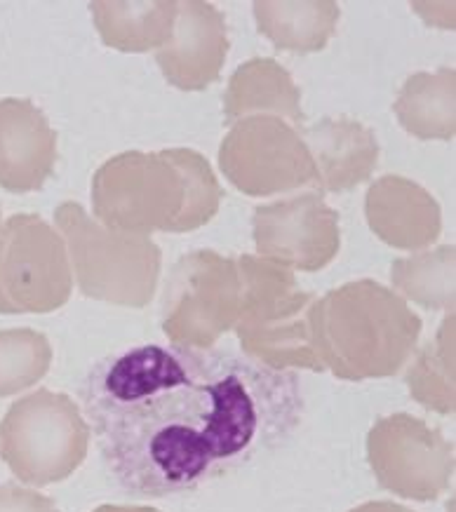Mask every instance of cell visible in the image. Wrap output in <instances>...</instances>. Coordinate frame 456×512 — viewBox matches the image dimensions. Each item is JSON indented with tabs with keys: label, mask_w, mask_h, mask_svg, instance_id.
<instances>
[{
	"label": "cell",
	"mask_w": 456,
	"mask_h": 512,
	"mask_svg": "<svg viewBox=\"0 0 456 512\" xmlns=\"http://www.w3.org/2000/svg\"><path fill=\"white\" fill-rule=\"evenodd\" d=\"M80 402L111 477L137 498L184 494L240 468L280 447L304 414L294 372L174 343L106 355Z\"/></svg>",
	"instance_id": "6da1fadb"
},
{
	"label": "cell",
	"mask_w": 456,
	"mask_h": 512,
	"mask_svg": "<svg viewBox=\"0 0 456 512\" xmlns=\"http://www.w3.org/2000/svg\"><path fill=\"white\" fill-rule=\"evenodd\" d=\"M221 191L210 163L193 148L127 151L92 179L95 219L132 235L191 233L217 217Z\"/></svg>",
	"instance_id": "7a4b0ae2"
},
{
	"label": "cell",
	"mask_w": 456,
	"mask_h": 512,
	"mask_svg": "<svg viewBox=\"0 0 456 512\" xmlns=\"http://www.w3.org/2000/svg\"><path fill=\"white\" fill-rule=\"evenodd\" d=\"M313 343L341 381L395 376L417 350L424 322L398 292L374 280L346 282L315 301Z\"/></svg>",
	"instance_id": "3957f363"
},
{
	"label": "cell",
	"mask_w": 456,
	"mask_h": 512,
	"mask_svg": "<svg viewBox=\"0 0 456 512\" xmlns=\"http://www.w3.org/2000/svg\"><path fill=\"white\" fill-rule=\"evenodd\" d=\"M236 261L243 301L233 329L245 355L276 372H325L311 325L318 296L301 292L290 268L252 254L238 256Z\"/></svg>",
	"instance_id": "277c9868"
},
{
	"label": "cell",
	"mask_w": 456,
	"mask_h": 512,
	"mask_svg": "<svg viewBox=\"0 0 456 512\" xmlns=\"http://www.w3.org/2000/svg\"><path fill=\"white\" fill-rule=\"evenodd\" d=\"M55 221L66 242L80 294L113 306H149L163 259L156 242L146 235L104 228L73 200L57 207Z\"/></svg>",
	"instance_id": "5b68a950"
},
{
	"label": "cell",
	"mask_w": 456,
	"mask_h": 512,
	"mask_svg": "<svg viewBox=\"0 0 456 512\" xmlns=\"http://www.w3.org/2000/svg\"><path fill=\"white\" fill-rule=\"evenodd\" d=\"M90 426L76 400L40 388L22 397L0 421V458L19 482L48 487L83 466Z\"/></svg>",
	"instance_id": "8992f818"
},
{
	"label": "cell",
	"mask_w": 456,
	"mask_h": 512,
	"mask_svg": "<svg viewBox=\"0 0 456 512\" xmlns=\"http://www.w3.org/2000/svg\"><path fill=\"white\" fill-rule=\"evenodd\" d=\"M243 301L238 261L214 249L181 256L167 278L160 325L174 346L214 348L236 327Z\"/></svg>",
	"instance_id": "52a82bcc"
},
{
	"label": "cell",
	"mask_w": 456,
	"mask_h": 512,
	"mask_svg": "<svg viewBox=\"0 0 456 512\" xmlns=\"http://www.w3.org/2000/svg\"><path fill=\"white\" fill-rule=\"evenodd\" d=\"M73 273L66 242L38 214H15L0 238V313L43 315L66 306Z\"/></svg>",
	"instance_id": "ba28073f"
},
{
	"label": "cell",
	"mask_w": 456,
	"mask_h": 512,
	"mask_svg": "<svg viewBox=\"0 0 456 512\" xmlns=\"http://www.w3.org/2000/svg\"><path fill=\"white\" fill-rule=\"evenodd\" d=\"M219 167L240 193L252 198L301 186L320 188L301 132L283 118L250 116L233 123L219 146Z\"/></svg>",
	"instance_id": "9c48e42d"
},
{
	"label": "cell",
	"mask_w": 456,
	"mask_h": 512,
	"mask_svg": "<svg viewBox=\"0 0 456 512\" xmlns=\"http://www.w3.org/2000/svg\"><path fill=\"white\" fill-rule=\"evenodd\" d=\"M367 461L379 487L409 501H435L454 477V444L412 414H391L367 435Z\"/></svg>",
	"instance_id": "30bf717a"
},
{
	"label": "cell",
	"mask_w": 456,
	"mask_h": 512,
	"mask_svg": "<svg viewBox=\"0 0 456 512\" xmlns=\"http://www.w3.org/2000/svg\"><path fill=\"white\" fill-rule=\"evenodd\" d=\"M252 235L261 259L304 273L323 271L341 247L339 214L327 205L323 193L257 207Z\"/></svg>",
	"instance_id": "8fae6325"
},
{
	"label": "cell",
	"mask_w": 456,
	"mask_h": 512,
	"mask_svg": "<svg viewBox=\"0 0 456 512\" xmlns=\"http://www.w3.org/2000/svg\"><path fill=\"white\" fill-rule=\"evenodd\" d=\"M226 19L212 3H177L172 38L156 50L165 80L177 90L200 92L219 80L228 55Z\"/></svg>",
	"instance_id": "7c38bea8"
},
{
	"label": "cell",
	"mask_w": 456,
	"mask_h": 512,
	"mask_svg": "<svg viewBox=\"0 0 456 512\" xmlns=\"http://www.w3.org/2000/svg\"><path fill=\"white\" fill-rule=\"evenodd\" d=\"M57 163V132L31 99H0V188L33 193Z\"/></svg>",
	"instance_id": "4fadbf2b"
},
{
	"label": "cell",
	"mask_w": 456,
	"mask_h": 512,
	"mask_svg": "<svg viewBox=\"0 0 456 512\" xmlns=\"http://www.w3.org/2000/svg\"><path fill=\"white\" fill-rule=\"evenodd\" d=\"M365 214L374 235L395 249H426L442 233L438 200L424 186L395 174L370 186Z\"/></svg>",
	"instance_id": "5bb4252c"
},
{
	"label": "cell",
	"mask_w": 456,
	"mask_h": 512,
	"mask_svg": "<svg viewBox=\"0 0 456 512\" xmlns=\"http://www.w3.org/2000/svg\"><path fill=\"white\" fill-rule=\"evenodd\" d=\"M299 132L318 170L320 191L346 193L377 170L379 141L370 127L358 120L323 118Z\"/></svg>",
	"instance_id": "9a60e30c"
},
{
	"label": "cell",
	"mask_w": 456,
	"mask_h": 512,
	"mask_svg": "<svg viewBox=\"0 0 456 512\" xmlns=\"http://www.w3.org/2000/svg\"><path fill=\"white\" fill-rule=\"evenodd\" d=\"M250 116L283 118L294 125L304 123L301 92L290 71L276 59L254 57L238 66L224 92V120L238 123Z\"/></svg>",
	"instance_id": "2e32d148"
},
{
	"label": "cell",
	"mask_w": 456,
	"mask_h": 512,
	"mask_svg": "<svg viewBox=\"0 0 456 512\" xmlns=\"http://www.w3.org/2000/svg\"><path fill=\"white\" fill-rule=\"evenodd\" d=\"M456 71L440 69L435 73H414L405 80L395 99L393 111L398 123L412 137L431 141H449L456 134Z\"/></svg>",
	"instance_id": "e0dca14e"
},
{
	"label": "cell",
	"mask_w": 456,
	"mask_h": 512,
	"mask_svg": "<svg viewBox=\"0 0 456 512\" xmlns=\"http://www.w3.org/2000/svg\"><path fill=\"white\" fill-rule=\"evenodd\" d=\"M341 10L332 0L323 3H254V19L259 33L278 50L320 52L337 31Z\"/></svg>",
	"instance_id": "ac0fdd59"
},
{
	"label": "cell",
	"mask_w": 456,
	"mask_h": 512,
	"mask_svg": "<svg viewBox=\"0 0 456 512\" xmlns=\"http://www.w3.org/2000/svg\"><path fill=\"white\" fill-rule=\"evenodd\" d=\"M92 22L106 47L149 52L172 38L177 3H90Z\"/></svg>",
	"instance_id": "d6986e66"
},
{
	"label": "cell",
	"mask_w": 456,
	"mask_h": 512,
	"mask_svg": "<svg viewBox=\"0 0 456 512\" xmlns=\"http://www.w3.org/2000/svg\"><path fill=\"white\" fill-rule=\"evenodd\" d=\"M454 254V245H442L398 259L391 271L393 287L428 311L454 313Z\"/></svg>",
	"instance_id": "ffe728a7"
},
{
	"label": "cell",
	"mask_w": 456,
	"mask_h": 512,
	"mask_svg": "<svg viewBox=\"0 0 456 512\" xmlns=\"http://www.w3.org/2000/svg\"><path fill=\"white\" fill-rule=\"evenodd\" d=\"M414 400L438 414H454V313H447L438 336L419 350L407 372Z\"/></svg>",
	"instance_id": "44dd1931"
},
{
	"label": "cell",
	"mask_w": 456,
	"mask_h": 512,
	"mask_svg": "<svg viewBox=\"0 0 456 512\" xmlns=\"http://www.w3.org/2000/svg\"><path fill=\"white\" fill-rule=\"evenodd\" d=\"M52 346L36 329L0 332V397L24 393L50 372Z\"/></svg>",
	"instance_id": "7402d4cb"
},
{
	"label": "cell",
	"mask_w": 456,
	"mask_h": 512,
	"mask_svg": "<svg viewBox=\"0 0 456 512\" xmlns=\"http://www.w3.org/2000/svg\"><path fill=\"white\" fill-rule=\"evenodd\" d=\"M0 512H59L50 496L17 484H0Z\"/></svg>",
	"instance_id": "603a6c76"
},
{
	"label": "cell",
	"mask_w": 456,
	"mask_h": 512,
	"mask_svg": "<svg viewBox=\"0 0 456 512\" xmlns=\"http://www.w3.org/2000/svg\"><path fill=\"white\" fill-rule=\"evenodd\" d=\"M351 512H412V510L393 501H370V503L358 505V508H353Z\"/></svg>",
	"instance_id": "cb8c5ba5"
},
{
	"label": "cell",
	"mask_w": 456,
	"mask_h": 512,
	"mask_svg": "<svg viewBox=\"0 0 456 512\" xmlns=\"http://www.w3.org/2000/svg\"><path fill=\"white\" fill-rule=\"evenodd\" d=\"M92 512H160L156 508H146V505H99Z\"/></svg>",
	"instance_id": "d4e9b609"
},
{
	"label": "cell",
	"mask_w": 456,
	"mask_h": 512,
	"mask_svg": "<svg viewBox=\"0 0 456 512\" xmlns=\"http://www.w3.org/2000/svg\"><path fill=\"white\" fill-rule=\"evenodd\" d=\"M0 238H3V214H0Z\"/></svg>",
	"instance_id": "484cf974"
}]
</instances>
